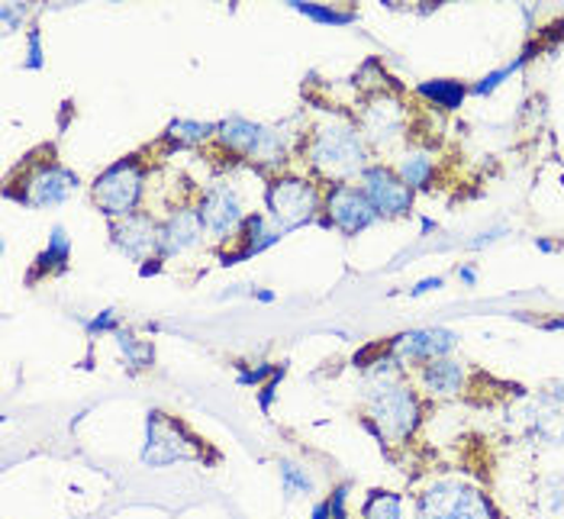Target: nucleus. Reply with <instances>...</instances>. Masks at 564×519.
<instances>
[{"label":"nucleus","instance_id":"f257e3e1","mask_svg":"<svg viewBox=\"0 0 564 519\" xmlns=\"http://www.w3.org/2000/svg\"><path fill=\"white\" fill-rule=\"evenodd\" d=\"M365 400H368L371 423L378 426L381 439L403 442L406 435L416 430V420H420L416 397L403 388L400 381H393L391 375H384L381 368L375 371V381L368 385V397Z\"/></svg>","mask_w":564,"mask_h":519},{"label":"nucleus","instance_id":"f03ea898","mask_svg":"<svg viewBox=\"0 0 564 519\" xmlns=\"http://www.w3.org/2000/svg\"><path fill=\"white\" fill-rule=\"evenodd\" d=\"M310 162L313 169L329 177H348V174L361 172L365 165V145L361 136L351 127H323L310 142Z\"/></svg>","mask_w":564,"mask_h":519},{"label":"nucleus","instance_id":"7ed1b4c3","mask_svg":"<svg viewBox=\"0 0 564 519\" xmlns=\"http://www.w3.org/2000/svg\"><path fill=\"white\" fill-rule=\"evenodd\" d=\"M420 519H497L487 497L462 484V480H442L433 484L420 497Z\"/></svg>","mask_w":564,"mask_h":519},{"label":"nucleus","instance_id":"20e7f679","mask_svg":"<svg viewBox=\"0 0 564 519\" xmlns=\"http://www.w3.org/2000/svg\"><path fill=\"white\" fill-rule=\"evenodd\" d=\"M139 191H142V169L132 159H123L97 177L94 201L110 217H130L135 201H139Z\"/></svg>","mask_w":564,"mask_h":519},{"label":"nucleus","instance_id":"39448f33","mask_svg":"<svg viewBox=\"0 0 564 519\" xmlns=\"http://www.w3.org/2000/svg\"><path fill=\"white\" fill-rule=\"evenodd\" d=\"M197 455L200 452H197L194 439H187L177 423L165 420L162 413H155L149 420V445L142 452V458L149 465H172V462H187V458H197Z\"/></svg>","mask_w":564,"mask_h":519},{"label":"nucleus","instance_id":"423d86ee","mask_svg":"<svg viewBox=\"0 0 564 519\" xmlns=\"http://www.w3.org/2000/svg\"><path fill=\"white\" fill-rule=\"evenodd\" d=\"M268 207L284 229H291L316 210V191L306 181H294V177L274 181L268 187Z\"/></svg>","mask_w":564,"mask_h":519},{"label":"nucleus","instance_id":"0eeeda50","mask_svg":"<svg viewBox=\"0 0 564 519\" xmlns=\"http://www.w3.org/2000/svg\"><path fill=\"white\" fill-rule=\"evenodd\" d=\"M365 197L375 204L378 214L400 217L413 204V187H406L403 177H397L388 169H368L365 172Z\"/></svg>","mask_w":564,"mask_h":519},{"label":"nucleus","instance_id":"6e6552de","mask_svg":"<svg viewBox=\"0 0 564 519\" xmlns=\"http://www.w3.org/2000/svg\"><path fill=\"white\" fill-rule=\"evenodd\" d=\"M326 214H329V219H333L343 233H358V229L371 226L375 217H378V210H375V204L365 197V191H355V187H348V184L333 187V194H329V201H326Z\"/></svg>","mask_w":564,"mask_h":519},{"label":"nucleus","instance_id":"1a4fd4ad","mask_svg":"<svg viewBox=\"0 0 564 519\" xmlns=\"http://www.w3.org/2000/svg\"><path fill=\"white\" fill-rule=\"evenodd\" d=\"M452 346H455V333H448V329H416V333L400 336L393 343L391 355L397 365L435 361V358H442Z\"/></svg>","mask_w":564,"mask_h":519},{"label":"nucleus","instance_id":"9d476101","mask_svg":"<svg viewBox=\"0 0 564 519\" xmlns=\"http://www.w3.org/2000/svg\"><path fill=\"white\" fill-rule=\"evenodd\" d=\"M78 184V177L58 165H43L26 177V191L20 194L23 204L30 207H48V204H58L72 194V187Z\"/></svg>","mask_w":564,"mask_h":519},{"label":"nucleus","instance_id":"9b49d317","mask_svg":"<svg viewBox=\"0 0 564 519\" xmlns=\"http://www.w3.org/2000/svg\"><path fill=\"white\" fill-rule=\"evenodd\" d=\"M113 236H117V246L132 259H145L149 252L162 249V229L152 219L139 217V214L120 219L113 226Z\"/></svg>","mask_w":564,"mask_h":519},{"label":"nucleus","instance_id":"f8f14e48","mask_svg":"<svg viewBox=\"0 0 564 519\" xmlns=\"http://www.w3.org/2000/svg\"><path fill=\"white\" fill-rule=\"evenodd\" d=\"M200 217H204V226L210 233L223 236V233H232L239 226L242 210H239V201L229 187H214L200 204Z\"/></svg>","mask_w":564,"mask_h":519},{"label":"nucleus","instance_id":"ddd939ff","mask_svg":"<svg viewBox=\"0 0 564 519\" xmlns=\"http://www.w3.org/2000/svg\"><path fill=\"white\" fill-rule=\"evenodd\" d=\"M361 130L375 142H391L403 130V107L397 100H384V97L375 100L361 117Z\"/></svg>","mask_w":564,"mask_h":519},{"label":"nucleus","instance_id":"4468645a","mask_svg":"<svg viewBox=\"0 0 564 519\" xmlns=\"http://www.w3.org/2000/svg\"><path fill=\"white\" fill-rule=\"evenodd\" d=\"M204 233V217L200 210H177L165 226H162V252L174 256V252H184L191 249Z\"/></svg>","mask_w":564,"mask_h":519},{"label":"nucleus","instance_id":"2eb2a0df","mask_svg":"<svg viewBox=\"0 0 564 519\" xmlns=\"http://www.w3.org/2000/svg\"><path fill=\"white\" fill-rule=\"evenodd\" d=\"M423 385L435 397H455L465 385V368L448 358H435L423 368Z\"/></svg>","mask_w":564,"mask_h":519},{"label":"nucleus","instance_id":"dca6fc26","mask_svg":"<svg viewBox=\"0 0 564 519\" xmlns=\"http://www.w3.org/2000/svg\"><path fill=\"white\" fill-rule=\"evenodd\" d=\"M261 132L264 130L256 127V123H249V120H242V117H232V120H226V123L219 127V139H223L226 149L242 152V155H252L256 145H259Z\"/></svg>","mask_w":564,"mask_h":519},{"label":"nucleus","instance_id":"f3484780","mask_svg":"<svg viewBox=\"0 0 564 519\" xmlns=\"http://www.w3.org/2000/svg\"><path fill=\"white\" fill-rule=\"evenodd\" d=\"M535 517L564 519V475L539 480V487H535Z\"/></svg>","mask_w":564,"mask_h":519},{"label":"nucleus","instance_id":"a211bd4d","mask_svg":"<svg viewBox=\"0 0 564 519\" xmlns=\"http://www.w3.org/2000/svg\"><path fill=\"white\" fill-rule=\"evenodd\" d=\"M400 177H403L406 187H423V184H430V177H433V159H430L426 152H410V155L400 162Z\"/></svg>","mask_w":564,"mask_h":519},{"label":"nucleus","instance_id":"6ab92c4d","mask_svg":"<svg viewBox=\"0 0 564 519\" xmlns=\"http://www.w3.org/2000/svg\"><path fill=\"white\" fill-rule=\"evenodd\" d=\"M420 90H423L430 100H435L438 107H445V110H455V107L465 100V87L458 85V82H426Z\"/></svg>","mask_w":564,"mask_h":519},{"label":"nucleus","instance_id":"aec40b11","mask_svg":"<svg viewBox=\"0 0 564 519\" xmlns=\"http://www.w3.org/2000/svg\"><path fill=\"white\" fill-rule=\"evenodd\" d=\"M365 519H403V504L397 494H375L368 504H365Z\"/></svg>","mask_w":564,"mask_h":519},{"label":"nucleus","instance_id":"412c9836","mask_svg":"<svg viewBox=\"0 0 564 519\" xmlns=\"http://www.w3.org/2000/svg\"><path fill=\"white\" fill-rule=\"evenodd\" d=\"M207 132H210L207 123H187V120H181V123H172L169 136H172L174 142H204Z\"/></svg>","mask_w":564,"mask_h":519},{"label":"nucleus","instance_id":"4be33fe9","mask_svg":"<svg viewBox=\"0 0 564 519\" xmlns=\"http://www.w3.org/2000/svg\"><path fill=\"white\" fill-rule=\"evenodd\" d=\"M281 475H284V487H288L291 497H294V494H310L313 480H310L304 472H297V465H281Z\"/></svg>","mask_w":564,"mask_h":519},{"label":"nucleus","instance_id":"5701e85b","mask_svg":"<svg viewBox=\"0 0 564 519\" xmlns=\"http://www.w3.org/2000/svg\"><path fill=\"white\" fill-rule=\"evenodd\" d=\"M297 10H304L306 17L326 20V23H348L351 13H339V10H323V7H310V3H297Z\"/></svg>","mask_w":564,"mask_h":519},{"label":"nucleus","instance_id":"b1692460","mask_svg":"<svg viewBox=\"0 0 564 519\" xmlns=\"http://www.w3.org/2000/svg\"><path fill=\"white\" fill-rule=\"evenodd\" d=\"M30 65L33 68L40 65V33H33V40H30Z\"/></svg>","mask_w":564,"mask_h":519}]
</instances>
